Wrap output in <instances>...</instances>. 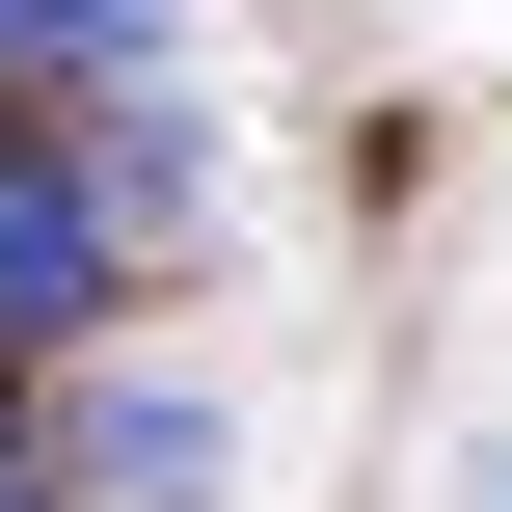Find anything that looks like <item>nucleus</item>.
I'll return each mask as SVG.
<instances>
[{
	"instance_id": "f257e3e1",
	"label": "nucleus",
	"mask_w": 512,
	"mask_h": 512,
	"mask_svg": "<svg viewBox=\"0 0 512 512\" xmlns=\"http://www.w3.org/2000/svg\"><path fill=\"white\" fill-rule=\"evenodd\" d=\"M81 324H108V189H81V135L0 108V378H54Z\"/></svg>"
},
{
	"instance_id": "f03ea898",
	"label": "nucleus",
	"mask_w": 512,
	"mask_h": 512,
	"mask_svg": "<svg viewBox=\"0 0 512 512\" xmlns=\"http://www.w3.org/2000/svg\"><path fill=\"white\" fill-rule=\"evenodd\" d=\"M27 486H81V512H189V486H216V405H81V432H27Z\"/></svg>"
},
{
	"instance_id": "7ed1b4c3",
	"label": "nucleus",
	"mask_w": 512,
	"mask_h": 512,
	"mask_svg": "<svg viewBox=\"0 0 512 512\" xmlns=\"http://www.w3.org/2000/svg\"><path fill=\"white\" fill-rule=\"evenodd\" d=\"M0 512H54V486H27V405H0Z\"/></svg>"
}]
</instances>
